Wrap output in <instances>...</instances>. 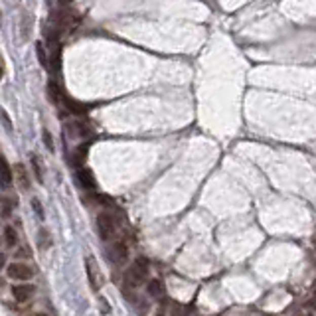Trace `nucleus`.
<instances>
[{"mask_svg": "<svg viewBox=\"0 0 316 316\" xmlns=\"http://www.w3.org/2000/svg\"><path fill=\"white\" fill-rule=\"evenodd\" d=\"M52 69L57 72L59 69V48H54V52H52Z\"/></svg>", "mask_w": 316, "mask_h": 316, "instance_id": "17", "label": "nucleus"}, {"mask_svg": "<svg viewBox=\"0 0 316 316\" xmlns=\"http://www.w3.org/2000/svg\"><path fill=\"white\" fill-rule=\"evenodd\" d=\"M109 255H111V259L115 261L117 265H123V263L127 261V257H129V247H127V243H125V241H117L111 247Z\"/></svg>", "mask_w": 316, "mask_h": 316, "instance_id": "5", "label": "nucleus"}, {"mask_svg": "<svg viewBox=\"0 0 316 316\" xmlns=\"http://www.w3.org/2000/svg\"><path fill=\"white\" fill-rule=\"evenodd\" d=\"M12 207H14V202L10 198H0V216L2 218H8L12 214Z\"/></svg>", "mask_w": 316, "mask_h": 316, "instance_id": "12", "label": "nucleus"}, {"mask_svg": "<svg viewBox=\"0 0 316 316\" xmlns=\"http://www.w3.org/2000/svg\"><path fill=\"white\" fill-rule=\"evenodd\" d=\"M12 184V170L4 158H0V188H8Z\"/></svg>", "mask_w": 316, "mask_h": 316, "instance_id": "7", "label": "nucleus"}, {"mask_svg": "<svg viewBox=\"0 0 316 316\" xmlns=\"http://www.w3.org/2000/svg\"><path fill=\"white\" fill-rule=\"evenodd\" d=\"M36 316H46V314H36Z\"/></svg>", "mask_w": 316, "mask_h": 316, "instance_id": "25", "label": "nucleus"}, {"mask_svg": "<svg viewBox=\"0 0 316 316\" xmlns=\"http://www.w3.org/2000/svg\"><path fill=\"white\" fill-rule=\"evenodd\" d=\"M85 269H87V277H89V285H91V289L93 291H99L101 289V285H103V277H101V271L97 269V265H95V261L89 257V259L85 261Z\"/></svg>", "mask_w": 316, "mask_h": 316, "instance_id": "4", "label": "nucleus"}, {"mask_svg": "<svg viewBox=\"0 0 316 316\" xmlns=\"http://www.w3.org/2000/svg\"><path fill=\"white\" fill-rule=\"evenodd\" d=\"M38 241H40V247H42V249H46V247H50V245H52V237H50V233H48L46 229H42V231H40V239H38Z\"/></svg>", "mask_w": 316, "mask_h": 316, "instance_id": "16", "label": "nucleus"}, {"mask_svg": "<svg viewBox=\"0 0 316 316\" xmlns=\"http://www.w3.org/2000/svg\"><path fill=\"white\" fill-rule=\"evenodd\" d=\"M0 79H2V67H0Z\"/></svg>", "mask_w": 316, "mask_h": 316, "instance_id": "24", "label": "nucleus"}, {"mask_svg": "<svg viewBox=\"0 0 316 316\" xmlns=\"http://www.w3.org/2000/svg\"><path fill=\"white\" fill-rule=\"evenodd\" d=\"M77 180H79V184H81L83 188H89V190H93L95 188L93 174H91L87 168H79V172H77Z\"/></svg>", "mask_w": 316, "mask_h": 316, "instance_id": "8", "label": "nucleus"}, {"mask_svg": "<svg viewBox=\"0 0 316 316\" xmlns=\"http://www.w3.org/2000/svg\"><path fill=\"white\" fill-rule=\"evenodd\" d=\"M6 273H8L10 279L14 280H28L32 277V269L28 265H24V263H12Z\"/></svg>", "mask_w": 316, "mask_h": 316, "instance_id": "3", "label": "nucleus"}, {"mask_svg": "<svg viewBox=\"0 0 316 316\" xmlns=\"http://www.w3.org/2000/svg\"><path fill=\"white\" fill-rule=\"evenodd\" d=\"M149 259L147 257H136L134 263L130 265L129 273H127V285L129 287H138V285H143L145 280H147V275H149Z\"/></svg>", "mask_w": 316, "mask_h": 316, "instance_id": "1", "label": "nucleus"}, {"mask_svg": "<svg viewBox=\"0 0 316 316\" xmlns=\"http://www.w3.org/2000/svg\"><path fill=\"white\" fill-rule=\"evenodd\" d=\"M34 295V287L32 285H14L12 287V297L18 302H26L28 298Z\"/></svg>", "mask_w": 316, "mask_h": 316, "instance_id": "6", "label": "nucleus"}, {"mask_svg": "<svg viewBox=\"0 0 316 316\" xmlns=\"http://www.w3.org/2000/svg\"><path fill=\"white\" fill-rule=\"evenodd\" d=\"M32 205H34V209H36L38 216H40V218H44V212H42V205H40V202H38V200H32Z\"/></svg>", "mask_w": 316, "mask_h": 316, "instance_id": "22", "label": "nucleus"}, {"mask_svg": "<svg viewBox=\"0 0 316 316\" xmlns=\"http://www.w3.org/2000/svg\"><path fill=\"white\" fill-rule=\"evenodd\" d=\"M36 54H38V59H40V63L44 65V67H48L50 65V61H48V56H46V50H44V46L38 42L36 44Z\"/></svg>", "mask_w": 316, "mask_h": 316, "instance_id": "15", "label": "nucleus"}, {"mask_svg": "<svg viewBox=\"0 0 316 316\" xmlns=\"http://www.w3.org/2000/svg\"><path fill=\"white\" fill-rule=\"evenodd\" d=\"M32 168H34V172H36V178L42 182V170H40V162H38V158L34 156L32 158Z\"/></svg>", "mask_w": 316, "mask_h": 316, "instance_id": "20", "label": "nucleus"}, {"mask_svg": "<svg viewBox=\"0 0 316 316\" xmlns=\"http://www.w3.org/2000/svg\"><path fill=\"white\" fill-rule=\"evenodd\" d=\"M48 93H50V99L57 103L61 99V93H59V87H57L56 81H48Z\"/></svg>", "mask_w": 316, "mask_h": 316, "instance_id": "13", "label": "nucleus"}, {"mask_svg": "<svg viewBox=\"0 0 316 316\" xmlns=\"http://www.w3.org/2000/svg\"><path fill=\"white\" fill-rule=\"evenodd\" d=\"M63 103L67 105V109L72 113H75V115H83V113L87 111V107L85 105H81V103H77V101H74L72 97H63Z\"/></svg>", "mask_w": 316, "mask_h": 316, "instance_id": "9", "label": "nucleus"}, {"mask_svg": "<svg viewBox=\"0 0 316 316\" xmlns=\"http://www.w3.org/2000/svg\"><path fill=\"white\" fill-rule=\"evenodd\" d=\"M44 145H46L50 150H54V138H52V134H50L48 130L44 132Z\"/></svg>", "mask_w": 316, "mask_h": 316, "instance_id": "19", "label": "nucleus"}, {"mask_svg": "<svg viewBox=\"0 0 316 316\" xmlns=\"http://www.w3.org/2000/svg\"><path fill=\"white\" fill-rule=\"evenodd\" d=\"M61 4H69V2H74V0H59Z\"/></svg>", "mask_w": 316, "mask_h": 316, "instance_id": "23", "label": "nucleus"}, {"mask_svg": "<svg viewBox=\"0 0 316 316\" xmlns=\"http://www.w3.org/2000/svg\"><path fill=\"white\" fill-rule=\"evenodd\" d=\"M149 295L150 297H154V298H158V297H162V283L158 279H152L149 280Z\"/></svg>", "mask_w": 316, "mask_h": 316, "instance_id": "11", "label": "nucleus"}, {"mask_svg": "<svg viewBox=\"0 0 316 316\" xmlns=\"http://www.w3.org/2000/svg\"><path fill=\"white\" fill-rule=\"evenodd\" d=\"M28 22H30L28 14H24V16H22V36H24V40H26L28 34H30V32H28Z\"/></svg>", "mask_w": 316, "mask_h": 316, "instance_id": "18", "label": "nucleus"}, {"mask_svg": "<svg viewBox=\"0 0 316 316\" xmlns=\"http://www.w3.org/2000/svg\"><path fill=\"white\" fill-rule=\"evenodd\" d=\"M97 231L101 239H111L115 235V218L111 214H99L97 216Z\"/></svg>", "mask_w": 316, "mask_h": 316, "instance_id": "2", "label": "nucleus"}, {"mask_svg": "<svg viewBox=\"0 0 316 316\" xmlns=\"http://www.w3.org/2000/svg\"><path fill=\"white\" fill-rule=\"evenodd\" d=\"M4 237H6V243H8L10 247H14V245H16V241H18V235H16L14 227H10V225L4 229Z\"/></svg>", "mask_w": 316, "mask_h": 316, "instance_id": "14", "label": "nucleus"}, {"mask_svg": "<svg viewBox=\"0 0 316 316\" xmlns=\"http://www.w3.org/2000/svg\"><path fill=\"white\" fill-rule=\"evenodd\" d=\"M16 180H18V184L22 190H28V186H30V180H28V174H26V168L22 166V164H18L16 166Z\"/></svg>", "mask_w": 316, "mask_h": 316, "instance_id": "10", "label": "nucleus"}, {"mask_svg": "<svg viewBox=\"0 0 316 316\" xmlns=\"http://www.w3.org/2000/svg\"><path fill=\"white\" fill-rule=\"evenodd\" d=\"M0 119L4 121V125H6V129L12 130V123H10V119H8V115H6V111H0Z\"/></svg>", "mask_w": 316, "mask_h": 316, "instance_id": "21", "label": "nucleus"}]
</instances>
